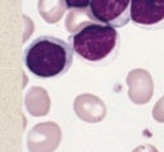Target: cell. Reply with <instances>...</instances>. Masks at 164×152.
<instances>
[{"mask_svg": "<svg viewBox=\"0 0 164 152\" xmlns=\"http://www.w3.org/2000/svg\"><path fill=\"white\" fill-rule=\"evenodd\" d=\"M73 55L75 50L69 42L54 36H40L26 48L24 64L38 78H56L69 70Z\"/></svg>", "mask_w": 164, "mask_h": 152, "instance_id": "cell-2", "label": "cell"}, {"mask_svg": "<svg viewBox=\"0 0 164 152\" xmlns=\"http://www.w3.org/2000/svg\"><path fill=\"white\" fill-rule=\"evenodd\" d=\"M93 19H94V17L91 14L89 8L69 9L67 17H65V28L69 32V35H72V34H75L85 22L93 21Z\"/></svg>", "mask_w": 164, "mask_h": 152, "instance_id": "cell-10", "label": "cell"}, {"mask_svg": "<svg viewBox=\"0 0 164 152\" xmlns=\"http://www.w3.org/2000/svg\"><path fill=\"white\" fill-rule=\"evenodd\" d=\"M50 96L42 87H31L24 96L26 109L32 116H45L50 110Z\"/></svg>", "mask_w": 164, "mask_h": 152, "instance_id": "cell-8", "label": "cell"}, {"mask_svg": "<svg viewBox=\"0 0 164 152\" xmlns=\"http://www.w3.org/2000/svg\"><path fill=\"white\" fill-rule=\"evenodd\" d=\"M94 19L113 27H124L131 21V0H91Z\"/></svg>", "mask_w": 164, "mask_h": 152, "instance_id": "cell-3", "label": "cell"}, {"mask_svg": "<svg viewBox=\"0 0 164 152\" xmlns=\"http://www.w3.org/2000/svg\"><path fill=\"white\" fill-rule=\"evenodd\" d=\"M69 44L82 62L105 67L114 62L119 52L121 37L115 27L93 19L69 35Z\"/></svg>", "mask_w": 164, "mask_h": 152, "instance_id": "cell-1", "label": "cell"}, {"mask_svg": "<svg viewBox=\"0 0 164 152\" xmlns=\"http://www.w3.org/2000/svg\"><path fill=\"white\" fill-rule=\"evenodd\" d=\"M132 152H159V151L153 144H141V146H137Z\"/></svg>", "mask_w": 164, "mask_h": 152, "instance_id": "cell-13", "label": "cell"}, {"mask_svg": "<svg viewBox=\"0 0 164 152\" xmlns=\"http://www.w3.org/2000/svg\"><path fill=\"white\" fill-rule=\"evenodd\" d=\"M151 113H153V118L156 122L164 124V95L156 101Z\"/></svg>", "mask_w": 164, "mask_h": 152, "instance_id": "cell-11", "label": "cell"}, {"mask_svg": "<svg viewBox=\"0 0 164 152\" xmlns=\"http://www.w3.org/2000/svg\"><path fill=\"white\" fill-rule=\"evenodd\" d=\"M126 83L128 86V98L135 105L148 104L154 95V81L146 69H132L128 72Z\"/></svg>", "mask_w": 164, "mask_h": 152, "instance_id": "cell-6", "label": "cell"}, {"mask_svg": "<svg viewBox=\"0 0 164 152\" xmlns=\"http://www.w3.org/2000/svg\"><path fill=\"white\" fill-rule=\"evenodd\" d=\"M131 21L144 30L164 28V0H131Z\"/></svg>", "mask_w": 164, "mask_h": 152, "instance_id": "cell-4", "label": "cell"}, {"mask_svg": "<svg viewBox=\"0 0 164 152\" xmlns=\"http://www.w3.org/2000/svg\"><path fill=\"white\" fill-rule=\"evenodd\" d=\"M62 141V129L54 122L38 123L27 133L30 152H54Z\"/></svg>", "mask_w": 164, "mask_h": 152, "instance_id": "cell-5", "label": "cell"}, {"mask_svg": "<svg viewBox=\"0 0 164 152\" xmlns=\"http://www.w3.org/2000/svg\"><path fill=\"white\" fill-rule=\"evenodd\" d=\"M73 110L82 122L96 124L107 116V105L100 97L93 94H81L75 98Z\"/></svg>", "mask_w": 164, "mask_h": 152, "instance_id": "cell-7", "label": "cell"}, {"mask_svg": "<svg viewBox=\"0 0 164 152\" xmlns=\"http://www.w3.org/2000/svg\"><path fill=\"white\" fill-rule=\"evenodd\" d=\"M68 5L65 0H38L37 10L46 23L55 24L62 19Z\"/></svg>", "mask_w": 164, "mask_h": 152, "instance_id": "cell-9", "label": "cell"}, {"mask_svg": "<svg viewBox=\"0 0 164 152\" xmlns=\"http://www.w3.org/2000/svg\"><path fill=\"white\" fill-rule=\"evenodd\" d=\"M91 0H65L68 5V9L73 8H89Z\"/></svg>", "mask_w": 164, "mask_h": 152, "instance_id": "cell-12", "label": "cell"}]
</instances>
